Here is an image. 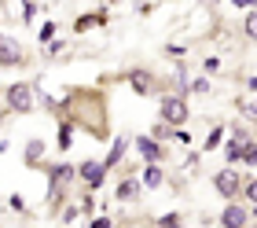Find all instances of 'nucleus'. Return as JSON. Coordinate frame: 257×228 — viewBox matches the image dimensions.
Here are the masks:
<instances>
[{"instance_id": "1", "label": "nucleus", "mask_w": 257, "mask_h": 228, "mask_svg": "<svg viewBox=\"0 0 257 228\" xmlns=\"http://www.w3.org/2000/svg\"><path fill=\"white\" fill-rule=\"evenodd\" d=\"M158 118L169 125H188V118H191L188 96L184 92H158Z\"/></svg>"}, {"instance_id": "2", "label": "nucleus", "mask_w": 257, "mask_h": 228, "mask_svg": "<svg viewBox=\"0 0 257 228\" xmlns=\"http://www.w3.org/2000/svg\"><path fill=\"white\" fill-rule=\"evenodd\" d=\"M4 100H8V107L15 114H30L33 103H37V89H33V81H11Z\"/></svg>"}, {"instance_id": "3", "label": "nucleus", "mask_w": 257, "mask_h": 228, "mask_svg": "<svg viewBox=\"0 0 257 228\" xmlns=\"http://www.w3.org/2000/svg\"><path fill=\"white\" fill-rule=\"evenodd\" d=\"M242 181H246V177L235 170V162H231L228 170H217V173H213V188H217V195H220V199H239Z\"/></svg>"}, {"instance_id": "4", "label": "nucleus", "mask_w": 257, "mask_h": 228, "mask_svg": "<svg viewBox=\"0 0 257 228\" xmlns=\"http://www.w3.org/2000/svg\"><path fill=\"white\" fill-rule=\"evenodd\" d=\"M125 81H128V89H133L136 96H158V85H162V81L151 74V70H144V66H133L125 74Z\"/></svg>"}, {"instance_id": "5", "label": "nucleus", "mask_w": 257, "mask_h": 228, "mask_svg": "<svg viewBox=\"0 0 257 228\" xmlns=\"http://www.w3.org/2000/svg\"><path fill=\"white\" fill-rule=\"evenodd\" d=\"M77 177V166H70V162H59V166H52L48 170V188H52V202H59L63 199V191L66 184Z\"/></svg>"}, {"instance_id": "6", "label": "nucleus", "mask_w": 257, "mask_h": 228, "mask_svg": "<svg viewBox=\"0 0 257 228\" xmlns=\"http://www.w3.org/2000/svg\"><path fill=\"white\" fill-rule=\"evenodd\" d=\"M107 166H103V159H88V162H81L77 166V177L85 181V188L88 191H96V188H103V181H107Z\"/></svg>"}, {"instance_id": "7", "label": "nucleus", "mask_w": 257, "mask_h": 228, "mask_svg": "<svg viewBox=\"0 0 257 228\" xmlns=\"http://www.w3.org/2000/svg\"><path fill=\"white\" fill-rule=\"evenodd\" d=\"M246 221H250V202H235L231 199L224 210H220V224L224 228H246Z\"/></svg>"}, {"instance_id": "8", "label": "nucleus", "mask_w": 257, "mask_h": 228, "mask_svg": "<svg viewBox=\"0 0 257 228\" xmlns=\"http://www.w3.org/2000/svg\"><path fill=\"white\" fill-rule=\"evenodd\" d=\"M22 63H26L22 44L15 37H8V33H0V66H22Z\"/></svg>"}, {"instance_id": "9", "label": "nucleus", "mask_w": 257, "mask_h": 228, "mask_svg": "<svg viewBox=\"0 0 257 228\" xmlns=\"http://www.w3.org/2000/svg\"><path fill=\"white\" fill-rule=\"evenodd\" d=\"M250 140H253V133H250V129L235 125V129L228 133V143H224V159H228V162H239V155H242V147H246Z\"/></svg>"}, {"instance_id": "10", "label": "nucleus", "mask_w": 257, "mask_h": 228, "mask_svg": "<svg viewBox=\"0 0 257 228\" xmlns=\"http://www.w3.org/2000/svg\"><path fill=\"white\" fill-rule=\"evenodd\" d=\"M140 191H144V181H140L136 173H125L118 181V188H114V199H118V202H136Z\"/></svg>"}, {"instance_id": "11", "label": "nucleus", "mask_w": 257, "mask_h": 228, "mask_svg": "<svg viewBox=\"0 0 257 228\" xmlns=\"http://www.w3.org/2000/svg\"><path fill=\"white\" fill-rule=\"evenodd\" d=\"M136 151H140V159H144V162H162V159H166V151H162V143L155 140V136H136Z\"/></svg>"}, {"instance_id": "12", "label": "nucleus", "mask_w": 257, "mask_h": 228, "mask_svg": "<svg viewBox=\"0 0 257 228\" xmlns=\"http://www.w3.org/2000/svg\"><path fill=\"white\" fill-rule=\"evenodd\" d=\"M125 151H128V136H114V143H110V151H107V159H103V166H107V170H118V166L125 162Z\"/></svg>"}, {"instance_id": "13", "label": "nucleus", "mask_w": 257, "mask_h": 228, "mask_svg": "<svg viewBox=\"0 0 257 228\" xmlns=\"http://www.w3.org/2000/svg\"><path fill=\"white\" fill-rule=\"evenodd\" d=\"M103 22H107V11H88V15H81V19L74 22V33H88V30L103 26Z\"/></svg>"}, {"instance_id": "14", "label": "nucleus", "mask_w": 257, "mask_h": 228, "mask_svg": "<svg viewBox=\"0 0 257 228\" xmlns=\"http://www.w3.org/2000/svg\"><path fill=\"white\" fill-rule=\"evenodd\" d=\"M140 181H144V188H162L166 173L158 170V162H144V170H140Z\"/></svg>"}, {"instance_id": "15", "label": "nucleus", "mask_w": 257, "mask_h": 228, "mask_svg": "<svg viewBox=\"0 0 257 228\" xmlns=\"http://www.w3.org/2000/svg\"><path fill=\"white\" fill-rule=\"evenodd\" d=\"M224 136H228V129L224 125H209V133H206V140H202V151H217L220 147V143H224Z\"/></svg>"}, {"instance_id": "16", "label": "nucleus", "mask_w": 257, "mask_h": 228, "mask_svg": "<svg viewBox=\"0 0 257 228\" xmlns=\"http://www.w3.org/2000/svg\"><path fill=\"white\" fill-rule=\"evenodd\" d=\"M74 133H77L74 122H59V140H55V147H59V151H70V147H74Z\"/></svg>"}, {"instance_id": "17", "label": "nucleus", "mask_w": 257, "mask_h": 228, "mask_svg": "<svg viewBox=\"0 0 257 228\" xmlns=\"http://www.w3.org/2000/svg\"><path fill=\"white\" fill-rule=\"evenodd\" d=\"M239 162L246 166V170H257V136L246 143V147H242V155H239Z\"/></svg>"}, {"instance_id": "18", "label": "nucleus", "mask_w": 257, "mask_h": 228, "mask_svg": "<svg viewBox=\"0 0 257 228\" xmlns=\"http://www.w3.org/2000/svg\"><path fill=\"white\" fill-rule=\"evenodd\" d=\"M37 159H44V143L33 136V140L26 143V162H30V166H37Z\"/></svg>"}, {"instance_id": "19", "label": "nucleus", "mask_w": 257, "mask_h": 228, "mask_svg": "<svg viewBox=\"0 0 257 228\" xmlns=\"http://www.w3.org/2000/svg\"><path fill=\"white\" fill-rule=\"evenodd\" d=\"M242 33H246L250 41H257V8L246 11V22H242Z\"/></svg>"}, {"instance_id": "20", "label": "nucleus", "mask_w": 257, "mask_h": 228, "mask_svg": "<svg viewBox=\"0 0 257 228\" xmlns=\"http://www.w3.org/2000/svg\"><path fill=\"white\" fill-rule=\"evenodd\" d=\"M188 92H195V96H209V92H213V85H209V78H195L191 85H188Z\"/></svg>"}, {"instance_id": "21", "label": "nucleus", "mask_w": 257, "mask_h": 228, "mask_svg": "<svg viewBox=\"0 0 257 228\" xmlns=\"http://www.w3.org/2000/svg\"><path fill=\"white\" fill-rule=\"evenodd\" d=\"M239 195H246V202L253 206V202H257V177H250V181H242V191H239Z\"/></svg>"}, {"instance_id": "22", "label": "nucleus", "mask_w": 257, "mask_h": 228, "mask_svg": "<svg viewBox=\"0 0 257 228\" xmlns=\"http://www.w3.org/2000/svg\"><path fill=\"white\" fill-rule=\"evenodd\" d=\"M48 41H55V22H44L41 26V44H48Z\"/></svg>"}, {"instance_id": "23", "label": "nucleus", "mask_w": 257, "mask_h": 228, "mask_svg": "<svg viewBox=\"0 0 257 228\" xmlns=\"http://www.w3.org/2000/svg\"><path fill=\"white\" fill-rule=\"evenodd\" d=\"M158 224H162V228H177V224H180V213H162Z\"/></svg>"}, {"instance_id": "24", "label": "nucleus", "mask_w": 257, "mask_h": 228, "mask_svg": "<svg viewBox=\"0 0 257 228\" xmlns=\"http://www.w3.org/2000/svg\"><path fill=\"white\" fill-rule=\"evenodd\" d=\"M22 19H26V22L37 19V4H33V0H26V4H22Z\"/></svg>"}, {"instance_id": "25", "label": "nucleus", "mask_w": 257, "mask_h": 228, "mask_svg": "<svg viewBox=\"0 0 257 228\" xmlns=\"http://www.w3.org/2000/svg\"><path fill=\"white\" fill-rule=\"evenodd\" d=\"M166 52H169L173 59H184V55H188V48H184V44H169V48H166Z\"/></svg>"}, {"instance_id": "26", "label": "nucleus", "mask_w": 257, "mask_h": 228, "mask_svg": "<svg viewBox=\"0 0 257 228\" xmlns=\"http://www.w3.org/2000/svg\"><path fill=\"white\" fill-rule=\"evenodd\" d=\"M202 66H206V74H217V70H220V59H217V55H209Z\"/></svg>"}, {"instance_id": "27", "label": "nucleus", "mask_w": 257, "mask_h": 228, "mask_svg": "<svg viewBox=\"0 0 257 228\" xmlns=\"http://www.w3.org/2000/svg\"><path fill=\"white\" fill-rule=\"evenodd\" d=\"M11 210H19V213L26 210V202H22V195H19V191H15V195H11Z\"/></svg>"}, {"instance_id": "28", "label": "nucleus", "mask_w": 257, "mask_h": 228, "mask_svg": "<svg viewBox=\"0 0 257 228\" xmlns=\"http://www.w3.org/2000/svg\"><path fill=\"white\" fill-rule=\"evenodd\" d=\"M231 4H235L239 11H250V8H257V0H231Z\"/></svg>"}, {"instance_id": "29", "label": "nucleus", "mask_w": 257, "mask_h": 228, "mask_svg": "<svg viewBox=\"0 0 257 228\" xmlns=\"http://www.w3.org/2000/svg\"><path fill=\"white\" fill-rule=\"evenodd\" d=\"M92 228H110V217H92Z\"/></svg>"}, {"instance_id": "30", "label": "nucleus", "mask_w": 257, "mask_h": 228, "mask_svg": "<svg viewBox=\"0 0 257 228\" xmlns=\"http://www.w3.org/2000/svg\"><path fill=\"white\" fill-rule=\"evenodd\" d=\"M246 89H250V92H257V74H253V78H246Z\"/></svg>"}, {"instance_id": "31", "label": "nucleus", "mask_w": 257, "mask_h": 228, "mask_svg": "<svg viewBox=\"0 0 257 228\" xmlns=\"http://www.w3.org/2000/svg\"><path fill=\"white\" fill-rule=\"evenodd\" d=\"M250 217H257V202H253V210H250Z\"/></svg>"}, {"instance_id": "32", "label": "nucleus", "mask_w": 257, "mask_h": 228, "mask_svg": "<svg viewBox=\"0 0 257 228\" xmlns=\"http://www.w3.org/2000/svg\"><path fill=\"white\" fill-rule=\"evenodd\" d=\"M22 4H26V0H22Z\"/></svg>"}]
</instances>
